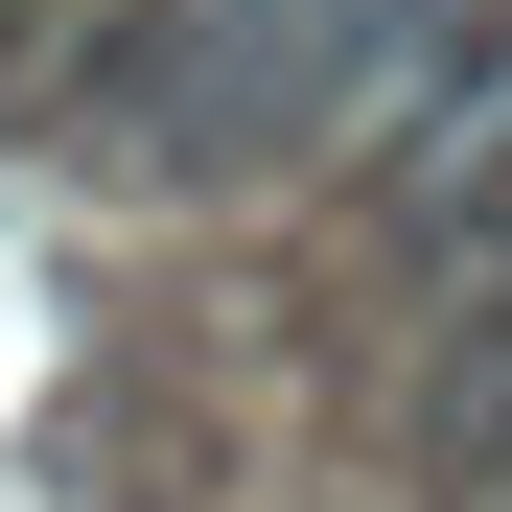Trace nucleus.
<instances>
[{"mask_svg":"<svg viewBox=\"0 0 512 512\" xmlns=\"http://www.w3.org/2000/svg\"><path fill=\"white\" fill-rule=\"evenodd\" d=\"M373 233H396V280H443V303H466V280H512V47L373 140Z\"/></svg>","mask_w":512,"mask_h":512,"instance_id":"nucleus-1","label":"nucleus"}]
</instances>
